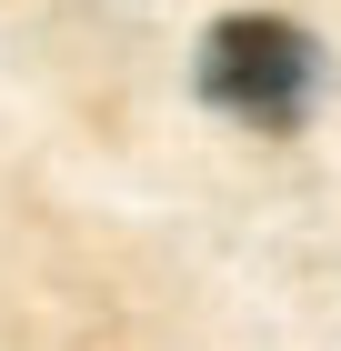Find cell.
Returning <instances> with one entry per match:
<instances>
[{
  "label": "cell",
  "instance_id": "cell-1",
  "mask_svg": "<svg viewBox=\"0 0 341 351\" xmlns=\"http://www.w3.org/2000/svg\"><path fill=\"white\" fill-rule=\"evenodd\" d=\"M201 90L251 131H301V110L321 90V51H311V30L271 21V10H241V21H221L201 40Z\"/></svg>",
  "mask_w": 341,
  "mask_h": 351
}]
</instances>
